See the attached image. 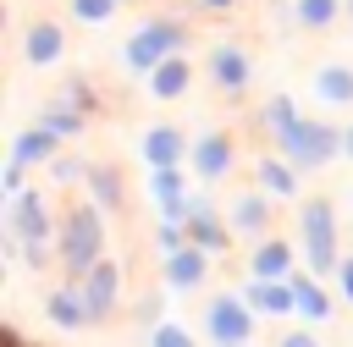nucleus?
Returning a JSON list of instances; mask_svg holds the SVG:
<instances>
[{"label":"nucleus","mask_w":353,"mask_h":347,"mask_svg":"<svg viewBox=\"0 0 353 347\" xmlns=\"http://www.w3.org/2000/svg\"><path fill=\"white\" fill-rule=\"evenodd\" d=\"M110 215L94 198H72L61 209V231H55V253H61V281H83L105 253H110Z\"/></svg>","instance_id":"obj_1"},{"label":"nucleus","mask_w":353,"mask_h":347,"mask_svg":"<svg viewBox=\"0 0 353 347\" xmlns=\"http://www.w3.org/2000/svg\"><path fill=\"white\" fill-rule=\"evenodd\" d=\"M188 39H193V22H188V17H176V11H154V17H143V22L127 33V44H121V66H127L132 77H149L160 61L182 55Z\"/></svg>","instance_id":"obj_2"},{"label":"nucleus","mask_w":353,"mask_h":347,"mask_svg":"<svg viewBox=\"0 0 353 347\" xmlns=\"http://www.w3.org/2000/svg\"><path fill=\"white\" fill-rule=\"evenodd\" d=\"M298 248H303V264L314 275H336L347 248H342V220H336L331 193H309L298 204Z\"/></svg>","instance_id":"obj_3"},{"label":"nucleus","mask_w":353,"mask_h":347,"mask_svg":"<svg viewBox=\"0 0 353 347\" xmlns=\"http://www.w3.org/2000/svg\"><path fill=\"white\" fill-rule=\"evenodd\" d=\"M270 149H276V154H287L303 176H314V171H325V165H336V160H342V127H336V121H325V116H303V121H298V127H287Z\"/></svg>","instance_id":"obj_4"},{"label":"nucleus","mask_w":353,"mask_h":347,"mask_svg":"<svg viewBox=\"0 0 353 347\" xmlns=\"http://www.w3.org/2000/svg\"><path fill=\"white\" fill-rule=\"evenodd\" d=\"M199 325H204V341L210 347H248L254 336H259V314L248 308V297L243 292H215V297H204V314H199Z\"/></svg>","instance_id":"obj_5"},{"label":"nucleus","mask_w":353,"mask_h":347,"mask_svg":"<svg viewBox=\"0 0 353 347\" xmlns=\"http://www.w3.org/2000/svg\"><path fill=\"white\" fill-rule=\"evenodd\" d=\"M6 226L22 237V248H50L61 231V215L44 187H22L17 198H6Z\"/></svg>","instance_id":"obj_6"},{"label":"nucleus","mask_w":353,"mask_h":347,"mask_svg":"<svg viewBox=\"0 0 353 347\" xmlns=\"http://www.w3.org/2000/svg\"><path fill=\"white\" fill-rule=\"evenodd\" d=\"M204 77H210V88H215V94L243 99V94L254 88V55H248L237 39H221V44H210V50H204Z\"/></svg>","instance_id":"obj_7"},{"label":"nucleus","mask_w":353,"mask_h":347,"mask_svg":"<svg viewBox=\"0 0 353 347\" xmlns=\"http://www.w3.org/2000/svg\"><path fill=\"white\" fill-rule=\"evenodd\" d=\"M77 292H83V303H88V319H94V325H110L116 308L127 303V270H121V259L105 253V259L77 281Z\"/></svg>","instance_id":"obj_8"},{"label":"nucleus","mask_w":353,"mask_h":347,"mask_svg":"<svg viewBox=\"0 0 353 347\" xmlns=\"http://www.w3.org/2000/svg\"><path fill=\"white\" fill-rule=\"evenodd\" d=\"M188 171H193L199 187H221V182L237 171V138L221 132V127L199 132V138H193V154H188Z\"/></svg>","instance_id":"obj_9"},{"label":"nucleus","mask_w":353,"mask_h":347,"mask_svg":"<svg viewBox=\"0 0 353 347\" xmlns=\"http://www.w3.org/2000/svg\"><path fill=\"white\" fill-rule=\"evenodd\" d=\"M188 231H193V248H204V253H215V259H226V253L237 248V231H232V220L221 215V204L210 198V187H193Z\"/></svg>","instance_id":"obj_10"},{"label":"nucleus","mask_w":353,"mask_h":347,"mask_svg":"<svg viewBox=\"0 0 353 347\" xmlns=\"http://www.w3.org/2000/svg\"><path fill=\"white\" fill-rule=\"evenodd\" d=\"M193 171L188 165H165V171H149V204H154V215L160 220H182L188 226V215H193Z\"/></svg>","instance_id":"obj_11"},{"label":"nucleus","mask_w":353,"mask_h":347,"mask_svg":"<svg viewBox=\"0 0 353 347\" xmlns=\"http://www.w3.org/2000/svg\"><path fill=\"white\" fill-rule=\"evenodd\" d=\"M226 220H232L237 242H259V237L276 231V198H270L265 187H243V193H232Z\"/></svg>","instance_id":"obj_12"},{"label":"nucleus","mask_w":353,"mask_h":347,"mask_svg":"<svg viewBox=\"0 0 353 347\" xmlns=\"http://www.w3.org/2000/svg\"><path fill=\"white\" fill-rule=\"evenodd\" d=\"M210 270H215V253H204V248L188 242L182 253H165V259H160V286L176 292V297H193V292H204Z\"/></svg>","instance_id":"obj_13"},{"label":"nucleus","mask_w":353,"mask_h":347,"mask_svg":"<svg viewBox=\"0 0 353 347\" xmlns=\"http://www.w3.org/2000/svg\"><path fill=\"white\" fill-rule=\"evenodd\" d=\"M22 61H28L33 72L61 66V61H66V28H61L55 17H28V22H22Z\"/></svg>","instance_id":"obj_14"},{"label":"nucleus","mask_w":353,"mask_h":347,"mask_svg":"<svg viewBox=\"0 0 353 347\" xmlns=\"http://www.w3.org/2000/svg\"><path fill=\"white\" fill-rule=\"evenodd\" d=\"M188 154H193V138H188L176 121H154V127H143V138H138V160H143L149 171L188 165Z\"/></svg>","instance_id":"obj_15"},{"label":"nucleus","mask_w":353,"mask_h":347,"mask_svg":"<svg viewBox=\"0 0 353 347\" xmlns=\"http://www.w3.org/2000/svg\"><path fill=\"white\" fill-rule=\"evenodd\" d=\"M298 259H303V248L292 237H281V231L248 242V275H259V281H287L292 270H303Z\"/></svg>","instance_id":"obj_16"},{"label":"nucleus","mask_w":353,"mask_h":347,"mask_svg":"<svg viewBox=\"0 0 353 347\" xmlns=\"http://www.w3.org/2000/svg\"><path fill=\"white\" fill-rule=\"evenodd\" d=\"M292 297H298V325H331L336 319V286H325V275L314 270H292Z\"/></svg>","instance_id":"obj_17"},{"label":"nucleus","mask_w":353,"mask_h":347,"mask_svg":"<svg viewBox=\"0 0 353 347\" xmlns=\"http://www.w3.org/2000/svg\"><path fill=\"white\" fill-rule=\"evenodd\" d=\"M254 187H265L276 204H303V171L287 154H276V149H265L254 160Z\"/></svg>","instance_id":"obj_18"},{"label":"nucleus","mask_w":353,"mask_h":347,"mask_svg":"<svg viewBox=\"0 0 353 347\" xmlns=\"http://www.w3.org/2000/svg\"><path fill=\"white\" fill-rule=\"evenodd\" d=\"M61 149H66V138H61V132H50L44 121H28V127L11 138V160H22L28 171H50Z\"/></svg>","instance_id":"obj_19"},{"label":"nucleus","mask_w":353,"mask_h":347,"mask_svg":"<svg viewBox=\"0 0 353 347\" xmlns=\"http://www.w3.org/2000/svg\"><path fill=\"white\" fill-rule=\"evenodd\" d=\"M237 292L248 297V308H254L259 319H298V297H292V281H259V275H248Z\"/></svg>","instance_id":"obj_20"},{"label":"nucleus","mask_w":353,"mask_h":347,"mask_svg":"<svg viewBox=\"0 0 353 347\" xmlns=\"http://www.w3.org/2000/svg\"><path fill=\"white\" fill-rule=\"evenodd\" d=\"M143 88H149L154 105H176V99H188V88H193V55L182 50V55L160 61V66L143 77Z\"/></svg>","instance_id":"obj_21"},{"label":"nucleus","mask_w":353,"mask_h":347,"mask_svg":"<svg viewBox=\"0 0 353 347\" xmlns=\"http://www.w3.org/2000/svg\"><path fill=\"white\" fill-rule=\"evenodd\" d=\"M44 319L55 325V330H88L94 319H88V303H83V292H77V281H55L50 292H44Z\"/></svg>","instance_id":"obj_22"},{"label":"nucleus","mask_w":353,"mask_h":347,"mask_svg":"<svg viewBox=\"0 0 353 347\" xmlns=\"http://www.w3.org/2000/svg\"><path fill=\"white\" fill-rule=\"evenodd\" d=\"M83 187H88V198H94L105 215H127V176H121V165H110V160H88Z\"/></svg>","instance_id":"obj_23"},{"label":"nucleus","mask_w":353,"mask_h":347,"mask_svg":"<svg viewBox=\"0 0 353 347\" xmlns=\"http://www.w3.org/2000/svg\"><path fill=\"white\" fill-rule=\"evenodd\" d=\"M33 121H44L50 132H61V138L72 143V138H83V132H88V121H94V116H88V110H83V105L61 88V94H50V99L33 110Z\"/></svg>","instance_id":"obj_24"},{"label":"nucleus","mask_w":353,"mask_h":347,"mask_svg":"<svg viewBox=\"0 0 353 347\" xmlns=\"http://www.w3.org/2000/svg\"><path fill=\"white\" fill-rule=\"evenodd\" d=\"M309 88H314V99L325 110H353V66L347 61H320Z\"/></svg>","instance_id":"obj_25"},{"label":"nucleus","mask_w":353,"mask_h":347,"mask_svg":"<svg viewBox=\"0 0 353 347\" xmlns=\"http://www.w3.org/2000/svg\"><path fill=\"white\" fill-rule=\"evenodd\" d=\"M303 121V110H298V99L292 94H270V99H259V110H254V127L265 132V143H276L287 127H298Z\"/></svg>","instance_id":"obj_26"},{"label":"nucleus","mask_w":353,"mask_h":347,"mask_svg":"<svg viewBox=\"0 0 353 347\" xmlns=\"http://www.w3.org/2000/svg\"><path fill=\"white\" fill-rule=\"evenodd\" d=\"M292 6L303 33H331L336 22H347V0H292Z\"/></svg>","instance_id":"obj_27"},{"label":"nucleus","mask_w":353,"mask_h":347,"mask_svg":"<svg viewBox=\"0 0 353 347\" xmlns=\"http://www.w3.org/2000/svg\"><path fill=\"white\" fill-rule=\"evenodd\" d=\"M165 297H171L165 286H149L143 297H132V325H138L143 336H149L154 325H165Z\"/></svg>","instance_id":"obj_28"},{"label":"nucleus","mask_w":353,"mask_h":347,"mask_svg":"<svg viewBox=\"0 0 353 347\" xmlns=\"http://www.w3.org/2000/svg\"><path fill=\"white\" fill-rule=\"evenodd\" d=\"M188 242H193V231H188L182 220H154V231H149V248H154L160 259H165V253H182Z\"/></svg>","instance_id":"obj_29"},{"label":"nucleus","mask_w":353,"mask_h":347,"mask_svg":"<svg viewBox=\"0 0 353 347\" xmlns=\"http://www.w3.org/2000/svg\"><path fill=\"white\" fill-rule=\"evenodd\" d=\"M83 176H88V160L72 154V149H61L55 165H50V182H55V187H83Z\"/></svg>","instance_id":"obj_30"},{"label":"nucleus","mask_w":353,"mask_h":347,"mask_svg":"<svg viewBox=\"0 0 353 347\" xmlns=\"http://www.w3.org/2000/svg\"><path fill=\"white\" fill-rule=\"evenodd\" d=\"M116 6H121V0H72L66 11H72V22H83V28H105V22L116 17Z\"/></svg>","instance_id":"obj_31"},{"label":"nucleus","mask_w":353,"mask_h":347,"mask_svg":"<svg viewBox=\"0 0 353 347\" xmlns=\"http://www.w3.org/2000/svg\"><path fill=\"white\" fill-rule=\"evenodd\" d=\"M149 347H204L188 325H176V319H165V325H154L149 330Z\"/></svg>","instance_id":"obj_32"},{"label":"nucleus","mask_w":353,"mask_h":347,"mask_svg":"<svg viewBox=\"0 0 353 347\" xmlns=\"http://www.w3.org/2000/svg\"><path fill=\"white\" fill-rule=\"evenodd\" d=\"M22 187H33V182H28V165L6 154V171H0V198H17Z\"/></svg>","instance_id":"obj_33"},{"label":"nucleus","mask_w":353,"mask_h":347,"mask_svg":"<svg viewBox=\"0 0 353 347\" xmlns=\"http://www.w3.org/2000/svg\"><path fill=\"white\" fill-rule=\"evenodd\" d=\"M276 347H320V330H314V325H298V319H292V325H287V330L276 336Z\"/></svg>","instance_id":"obj_34"},{"label":"nucleus","mask_w":353,"mask_h":347,"mask_svg":"<svg viewBox=\"0 0 353 347\" xmlns=\"http://www.w3.org/2000/svg\"><path fill=\"white\" fill-rule=\"evenodd\" d=\"M66 94H72L88 116H99V94H94V83H88V77H66Z\"/></svg>","instance_id":"obj_35"},{"label":"nucleus","mask_w":353,"mask_h":347,"mask_svg":"<svg viewBox=\"0 0 353 347\" xmlns=\"http://www.w3.org/2000/svg\"><path fill=\"white\" fill-rule=\"evenodd\" d=\"M331 281H336V297H342V303H353V248L342 253V264H336V275H331Z\"/></svg>","instance_id":"obj_36"},{"label":"nucleus","mask_w":353,"mask_h":347,"mask_svg":"<svg viewBox=\"0 0 353 347\" xmlns=\"http://www.w3.org/2000/svg\"><path fill=\"white\" fill-rule=\"evenodd\" d=\"M237 6H243V0H193V11H199V17H232Z\"/></svg>","instance_id":"obj_37"},{"label":"nucleus","mask_w":353,"mask_h":347,"mask_svg":"<svg viewBox=\"0 0 353 347\" xmlns=\"http://www.w3.org/2000/svg\"><path fill=\"white\" fill-rule=\"evenodd\" d=\"M0 347H33V341L22 336V325H17V319H0Z\"/></svg>","instance_id":"obj_38"},{"label":"nucleus","mask_w":353,"mask_h":347,"mask_svg":"<svg viewBox=\"0 0 353 347\" xmlns=\"http://www.w3.org/2000/svg\"><path fill=\"white\" fill-rule=\"evenodd\" d=\"M342 160H353V121L342 127Z\"/></svg>","instance_id":"obj_39"},{"label":"nucleus","mask_w":353,"mask_h":347,"mask_svg":"<svg viewBox=\"0 0 353 347\" xmlns=\"http://www.w3.org/2000/svg\"><path fill=\"white\" fill-rule=\"evenodd\" d=\"M347 22H353V0H347Z\"/></svg>","instance_id":"obj_40"},{"label":"nucleus","mask_w":353,"mask_h":347,"mask_svg":"<svg viewBox=\"0 0 353 347\" xmlns=\"http://www.w3.org/2000/svg\"><path fill=\"white\" fill-rule=\"evenodd\" d=\"M226 347H232V341H226Z\"/></svg>","instance_id":"obj_41"},{"label":"nucleus","mask_w":353,"mask_h":347,"mask_svg":"<svg viewBox=\"0 0 353 347\" xmlns=\"http://www.w3.org/2000/svg\"><path fill=\"white\" fill-rule=\"evenodd\" d=\"M121 6H127V0H121Z\"/></svg>","instance_id":"obj_42"}]
</instances>
